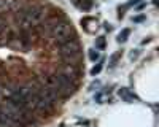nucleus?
Masks as SVG:
<instances>
[{
    "label": "nucleus",
    "instance_id": "1",
    "mask_svg": "<svg viewBox=\"0 0 159 127\" xmlns=\"http://www.w3.org/2000/svg\"><path fill=\"white\" fill-rule=\"evenodd\" d=\"M46 18V11L42 7H30L19 11L16 15V24L22 30H32L34 27L40 25Z\"/></svg>",
    "mask_w": 159,
    "mask_h": 127
},
{
    "label": "nucleus",
    "instance_id": "2",
    "mask_svg": "<svg viewBox=\"0 0 159 127\" xmlns=\"http://www.w3.org/2000/svg\"><path fill=\"white\" fill-rule=\"evenodd\" d=\"M49 91L57 97H67L73 92V89H75V84L70 83L67 78H64V76L57 72L54 75H51L48 76V80H46V84H45Z\"/></svg>",
    "mask_w": 159,
    "mask_h": 127
},
{
    "label": "nucleus",
    "instance_id": "3",
    "mask_svg": "<svg viewBox=\"0 0 159 127\" xmlns=\"http://www.w3.org/2000/svg\"><path fill=\"white\" fill-rule=\"evenodd\" d=\"M48 33L52 38V42H56L59 45L73 40V27L72 24H69L67 21H52L48 24Z\"/></svg>",
    "mask_w": 159,
    "mask_h": 127
},
{
    "label": "nucleus",
    "instance_id": "4",
    "mask_svg": "<svg viewBox=\"0 0 159 127\" xmlns=\"http://www.w3.org/2000/svg\"><path fill=\"white\" fill-rule=\"evenodd\" d=\"M56 95L52 94L46 86H38L37 87V95H35V107L34 111H49L56 103Z\"/></svg>",
    "mask_w": 159,
    "mask_h": 127
},
{
    "label": "nucleus",
    "instance_id": "5",
    "mask_svg": "<svg viewBox=\"0 0 159 127\" xmlns=\"http://www.w3.org/2000/svg\"><path fill=\"white\" fill-rule=\"evenodd\" d=\"M59 54L65 60H75L76 57H80V54H81V48H80L76 40H69V42L59 45Z\"/></svg>",
    "mask_w": 159,
    "mask_h": 127
},
{
    "label": "nucleus",
    "instance_id": "6",
    "mask_svg": "<svg viewBox=\"0 0 159 127\" xmlns=\"http://www.w3.org/2000/svg\"><path fill=\"white\" fill-rule=\"evenodd\" d=\"M0 127H18L15 122L11 121V118L5 113V110L0 107Z\"/></svg>",
    "mask_w": 159,
    "mask_h": 127
},
{
    "label": "nucleus",
    "instance_id": "7",
    "mask_svg": "<svg viewBox=\"0 0 159 127\" xmlns=\"http://www.w3.org/2000/svg\"><path fill=\"white\" fill-rule=\"evenodd\" d=\"M59 73L64 76V78H67L70 83L75 84V80H76V72H75V68H72V67H64Z\"/></svg>",
    "mask_w": 159,
    "mask_h": 127
},
{
    "label": "nucleus",
    "instance_id": "8",
    "mask_svg": "<svg viewBox=\"0 0 159 127\" xmlns=\"http://www.w3.org/2000/svg\"><path fill=\"white\" fill-rule=\"evenodd\" d=\"M119 97H123L124 100H132V99H135V95L130 94L127 87H121V89H119Z\"/></svg>",
    "mask_w": 159,
    "mask_h": 127
},
{
    "label": "nucleus",
    "instance_id": "9",
    "mask_svg": "<svg viewBox=\"0 0 159 127\" xmlns=\"http://www.w3.org/2000/svg\"><path fill=\"white\" fill-rule=\"evenodd\" d=\"M129 33H130L129 29H123L121 32H119V35H118V42H119V43L126 42V40H127V37H129Z\"/></svg>",
    "mask_w": 159,
    "mask_h": 127
},
{
    "label": "nucleus",
    "instance_id": "10",
    "mask_svg": "<svg viewBox=\"0 0 159 127\" xmlns=\"http://www.w3.org/2000/svg\"><path fill=\"white\" fill-rule=\"evenodd\" d=\"M99 57H100V53H99L97 49H92L91 53H89V59H91V60L96 62V60H99Z\"/></svg>",
    "mask_w": 159,
    "mask_h": 127
},
{
    "label": "nucleus",
    "instance_id": "11",
    "mask_svg": "<svg viewBox=\"0 0 159 127\" xmlns=\"http://www.w3.org/2000/svg\"><path fill=\"white\" fill-rule=\"evenodd\" d=\"M5 30H7V24H5L2 19H0V37L5 33Z\"/></svg>",
    "mask_w": 159,
    "mask_h": 127
},
{
    "label": "nucleus",
    "instance_id": "12",
    "mask_svg": "<svg viewBox=\"0 0 159 127\" xmlns=\"http://www.w3.org/2000/svg\"><path fill=\"white\" fill-rule=\"evenodd\" d=\"M100 70H102V64H97V65H96L94 68L91 70V73H92V75H97V73H99Z\"/></svg>",
    "mask_w": 159,
    "mask_h": 127
},
{
    "label": "nucleus",
    "instance_id": "13",
    "mask_svg": "<svg viewBox=\"0 0 159 127\" xmlns=\"http://www.w3.org/2000/svg\"><path fill=\"white\" fill-rule=\"evenodd\" d=\"M103 45H105V42H103V38H100V40L97 42V46H99V48H103Z\"/></svg>",
    "mask_w": 159,
    "mask_h": 127
}]
</instances>
